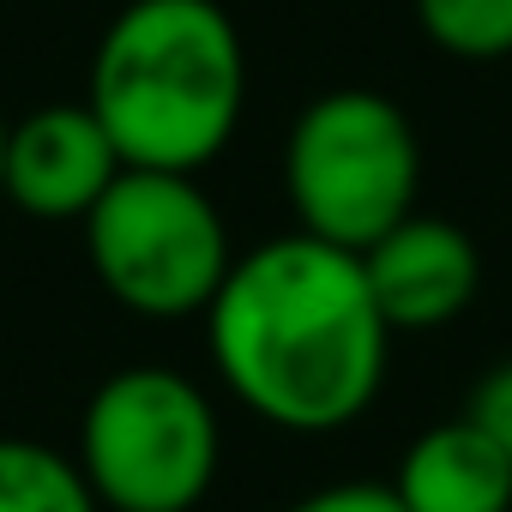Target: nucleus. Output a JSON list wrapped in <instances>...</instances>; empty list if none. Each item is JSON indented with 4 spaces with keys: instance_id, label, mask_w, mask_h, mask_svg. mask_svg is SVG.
Masks as SVG:
<instances>
[{
    "instance_id": "1",
    "label": "nucleus",
    "mask_w": 512,
    "mask_h": 512,
    "mask_svg": "<svg viewBox=\"0 0 512 512\" xmlns=\"http://www.w3.org/2000/svg\"><path fill=\"white\" fill-rule=\"evenodd\" d=\"M205 350L241 410L284 434H338L380 398L392 326L362 253L296 229L229 266L205 308Z\"/></svg>"
},
{
    "instance_id": "2",
    "label": "nucleus",
    "mask_w": 512,
    "mask_h": 512,
    "mask_svg": "<svg viewBox=\"0 0 512 512\" xmlns=\"http://www.w3.org/2000/svg\"><path fill=\"white\" fill-rule=\"evenodd\" d=\"M85 109L127 169L199 175L247 109V49L217 0H127L91 55Z\"/></svg>"
},
{
    "instance_id": "3",
    "label": "nucleus",
    "mask_w": 512,
    "mask_h": 512,
    "mask_svg": "<svg viewBox=\"0 0 512 512\" xmlns=\"http://www.w3.org/2000/svg\"><path fill=\"white\" fill-rule=\"evenodd\" d=\"M284 193L296 229L344 253H368L392 223L416 211L422 193V139L410 115L368 91H320L284 139Z\"/></svg>"
},
{
    "instance_id": "4",
    "label": "nucleus",
    "mask_w": 512,
    "mask_h": 512,
    "mask_svg": "<svg viewBox=\"0 0 512 512\" xmlns=\"http://www.w3.org/2000/svg\"><path fill=\"white\" fill-rule=\"evenodd\" d=\"M79 470L103 512H193L223 464V422L199 380L139 362L79 416Z\"/></svg>"
},
{
    "instance_id": "5",
    "label": "nucleus",
    "mask_w": 512,
    "mask_h": 512,
    "mask_svg": "<svg viewBox=\"0 0 512 512\" xmlns=\"http://www.w3.org/2000/svg\"><path fill=\"white\" fill-rule=\"evenodd\" d=\"M79 229L97 284L139 320H205L235 266L229 223L193 175L121 169Z\"/></svg>"
},
{
    "instance_id": "6",
    "label": "nucleus",
    "mask_w": 512,
    "mask_h": 512,
    "mask_svg": "<svg viewBox=\"0 0 512 512\" xmlns=\"http://www.w3.org/2000/svg\"><path fill=\"white\" fill-rule=\"evenodd\" d=\"M121 151L85 103H43L7 127V175L0 199L43 223H85L91 205L115 187Z\"/></svg>"
},
{
    "instance_id": "7",
    "label": "nucleus",
    "mask_w": 512,
    "mask_h": 512,
    "mask_svg": "<svg viewBox=\"0 0 512 512\" xmlns=\"http://www.w3.org/2000/svg\"><path fill=\"white\" fill-rule=\"evenodd\" d=\"M362 272H368V290H374L392 338L398 332H440L476 302L482 253L458 223L410 211L362 253Z\"/></svg>"
},
{
    "instance_id": "8",
    "label": "nucleus",
    "mask_w": 512,
    "mask_h": 512,
    "mask_svg": "<svg viewBox=\"0 0 512 512\" xmlns=\"http://www.w3.org/2000/svg\"><path fill=\"white\" fill-rule=\"evenodd\" d=\"M392 494L404 512H512V458L476 422L452 416L404 446Z\"/></svg>"
},
{
    "instance_id": "9",
    "label": "nucleus",
    "mask_w": 512,
    "mask_h": 512,
    "mask_svg": "<svg viewBox=\"0 0 512 512\" xmlns=\"http://www.w3.org/2000/svg\"><path fill=\"white\" fill-rule=\"evenodd\" d=\"M0 512H103L79 458L43 446V440H19L0 434Z\"/></svg>"
},
{
    "instance_id": "10",
    "label": "nucleus",
    "mask_w": 512,
    "mask_h": 512,
    "mask_svg": "<svg viewBox=\"0 0 512 512\" xmlns=\"http://www.w3.org/2000/svg\"><path fill=\"white\" fill-rule=\"evenodd\" d=\"M416 25L452 61L512 55V0H416Z\"/></svg>"
},
{
    "instance_id": "11",
    "label": "nucleus",
    "mask_w": 512,
    "mask_h": 512,
    "mask_svg": "<svg viewBox=\"0 0 512 512\" xmlns=\"http://www.w3.org/2000/svg\"><path fill=\"white\" fill-rule=\"evenodd\" d=\"M464 422H476V428L512 458V356L494 362V368L470 386V398H464Z\"/></svg>"
},
{
    "instance_id": "12",
    "label": "nucleus",
    "mask_w": 512,
    "mask_h": 512,
    "mask_svg": "<svg viewBox=\"0 0 512 512\" xmlns=\"http://www.w3.org/2000/svg\"><path fill=\"white\" fill-rule=\"evenodd\" d=\"M284 512H404V500L392 494V482H326Z\"/></svg>"
},
{
    "instance_id": "13",
    "label": "nucleus",
    "mask_w": 512,
    "mask_h": 512,
    "mask_svg": "<svg viewBox=\"0 0 512 512\" xmlns=\"http://www.w3.org/2000/svg\"><path fill=\"white\" fill-rule=\"evenodd\" d=\"M7 127H13V121L0 115V175H7Z\"/></svg>"
}]
</instances>
